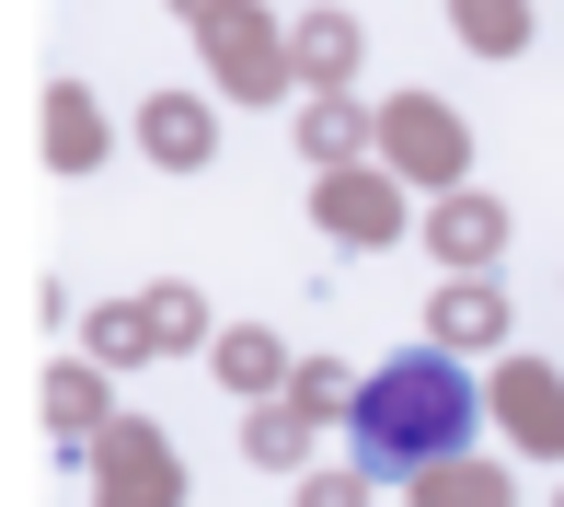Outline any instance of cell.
Here are the masks:
<instances>
[{
	"label": "cell",
	"instance_id": "6da1fadb",
	"mask_svg": "<svg viewBox=\"0 0 564 507\" xmlns=\"http://www.w3.org/2000/svg\"><path fill=\"white\" fill-rule=\"evenodd\" d=\"M473 439V380L438 358H392L357 392V473H438L449 450Z\"/></svg>",
	"mask_w": 564,
	"mask_h": 507
},
{
	"label": "cell",
	"instance_id": "7a4b0ae2",
	"mask_svg": "<svg viewBox=\"0 0 564 507\" xmlns=\"http://www.w3.org/2000/svg\"><path fill=\"white\" fill-rule=\"evenodd\" d=\"M208 105H173V93H162V105H150V162H162V173H196V162H208Z\"/></svg>",
	"mask_w": 564,
	"mask_h": 507
},
{
	"label": "cell",
	"instance_id": "3957f363",
	"mask_svg": "<svg viewBox=\"0 0 564 507\" xmlns=\"http://www.w3.org/2000/svg\"><path fill=\"white\" fill-rule=\"evenodd\" d=\"M507 427H519L530 450H564V380L519 369V380H507Z\"/></svg>",
	"mask_w": 564,
	"mask_h": 507
},
{
	"label": "cell",
	"instance_id": "277c9868",
	"mask_svg": "<svg viewBox=\"0 0 564 507\" xmlns=\"http://www.w3.org/2000/svg\"><path fill=\"white\" fill-rule=\"evenodd\" d=\"M426 323H438V346H496V335H507V312H496L484 289H438V312H426Z\"/></svg>",
	"mask_w": 564,
	"mask_h": 507
},
{
	"label": "cell",
	"instance_id": "5b68a950",
	"mask_svg": "<svg viewBox=\"0 0 564 507\" xmlns=\"http://www.w3.org/2000/svg\"><path fill=\"white\" fill-rule=\"evenodd\" d=\"M496 231H507V219L484 208V196H460V208H438V231H426V242L460 254V266H484V254H496Z\"/></svg>",
	"mask_w": 564,
	"mask_h": 507
},
{
	"label": "cell",
	"instance_id": "8992f818",
	"mask_svg": "<svg viewBox=\"0 0 564 507\" xmlns=\"http://www.w3.org/2000/svg\"><path fill=\"white\" fill-rule=\"evenodd\" d=\"M46 150H58V173H93V162H105V116H93L82 93H58V139H46Z\"/></svg>",
	"mask_w": 564,
	"mask_h": 507
},
{
	"label": "cell",
	"instance_id": "52a82bcc",
	"mask_svg": "<svg viewBox=\"0 0 564 507\" xmlns=\"http://www.w3.org/2000/svg\"><path fill=\"white\" fill-rule=\"evenodd\" d=\"M196 323H208V312H196V300H185V289H162V300H150V335H162V346H185V335H196Z\"/></svg>",
	"mask_w": 564,
	"mask_h": 507
},
{
	"label": "cell",
	"instance_id": "ba28073f",
	"mask_svg": "<svg viewBox=\"0 0 564 507\" xmlns=\"http://www.w3.org/2000/svg\"><path fill=\"white\" fill-rule=\"evenodd\" d=\"M242 450H253V462H289L300 427H289V416H253V427H242Z\"/></svg>",
	"mask_w": 564,
	"mask_h": 507
},
{
	"label": "cell",
	"instance_id": "9c48e42d",
	"mask_svg": "<svg viewBox=\"0 0 564 507\" xmlns=\"http://www.w3.org/2000/svg\"><path fill=\"white\" fill-rule=\"evenodd\" d=\"M300 46H312V69H335V58H346V46H357V35H346V23H335V12H323V23H300Z\"/></svg>",
	"mask_w": 564,
	"mask_h": 507
},
{
	"label": "cell",
	"instance_id": "30bf717a",
	"mask_svg": "<svg viewBox=\"0 0 564 507\" xmlns=\"http://www.w3.org/2000/svg\"><path fill=\"white\" fill-rule=\"evenodd\" d=\"M150 346V312H105V358H139Z\"/></svg>",
	"mask_w": 564,
	"mask_h": 507
}]
</instances>
